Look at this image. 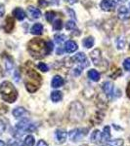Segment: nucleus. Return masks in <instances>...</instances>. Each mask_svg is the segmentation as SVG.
<instances>
[{
	"label": "nucleus",
	"instance_id": "obj_1",
	"mask_svg": "<svg viewBox=\"0 0 130 146\" xmlns=\"http://www.w3.org/2000/svg\"><path fill=\"white\" fill-rule=\"evenodd\" d=\"M25 85L27 91L30 94L35 93L40 88L42 83V78L39 73L36 72V70H34V68L28 66V63H27V67L25 69Z\"/></svg>",
	"mask_w": 130,
	"mask_h": 146
},
{
	"label": "nucleus",
	"instance_id": "obj_2",
	"mask_svg": "<svg viewBox=\"0 0 130 146\" xmlns=\"http://www.w3.org/2000/svg\"><path fill=\"white\" fill-rule=\"evenodd\" d=\"M27 51L30 54V56L34 58H42L50 54L47 42L40 38L30 40L27 44Z\"/></svg>",
	"mask_w": 130,
	"mask_h": 146
},
{
	"label": "nucleus",
	"instance_id": "obj_3",
	"mask_svg": "<svg viewBox=\"0 0 130 146\" xmlns=\"http://www.w3.org/2000/svg\"><path fill=\"white\" fill-rule=\"evenodd\" d=\"M0 95L4 101L13 103L18 98V92L13 84L9 81H4L0 85Z\"/></svg>",
	"mask_w": 130,
	"mask_h": 146
},
{
	"label": "nucleus",
	"instance_id": "obj_4",
	"mask_svg": "<svg viewBox=\"0 0 130 146\" xmlns=\"http://www.w3.org/2000/svg\"><path fill=\"white\" fill-rule=\"evenodd\" d=\"M85 115L84 107L79 101H72L68 109V118L72 123H78Z\"/></svg>",
	"mask_w": 130,
	"mask_h": 146
},
{
	"label": "nucleus",
	"instance_id": "obj_5",
	"mask_svg": "<svg viewBox=\"0 0 130 146\" xmlns=\"http://www.w3.org/2000/svg\"><path fill=\"white\" fill-rule=\"evenodd\" d=\"M36 129V127L34 123L29 122L27 119H23L21 122L16 125L15 129L12 131V135L13 136L17 138H20L27 133H31V131H34Z\"/></svg>",
	"mask_w": 130,
	"mask_h": 146
},
{
	"label": "nucleus",
	"instance_id": "obj_6",
	"mask_svg": "<svg viewBox=\"0 0 130 146\" xmlns=\"http://www.w3.org/2000/svg\"><path fill=\"white\" fill-rule=\"evenodd\" d=\"M87 133H88V129L87 128H77L72 129L68 133V137L72 142H77V141H80L82 138L85 137Z\"/></svg>",
	"mask_w": 130,
	"mask_h": 146
},
{
	"label": "nucleus",
	"instance_id": "obj_7",
	"mask_svg": "<svg viewBox=\"0 0 130 146\" xmlns=\"http://www.w3.org/2000/svg\"><path fill=\"white\" fill-rule=\"evenodd\" d=\"M70 60H72V62L78 63L79 66H81L82 68L87 67L89 65V62H88V60H87V56H86V55H85L84 53L75 54V55L72 56Z\"/></svg>",
	"mask_w": 130,
	"mask_h": 146
},
{
	"label": "nucleus",
	"instance_id": "obj_8",
	"mask_svg": "<svg viewBox=\"0 0 130 146\" xmlns=\"http://www.w3.org/2000/svg\"><path fill=\"white\" fill-rule=\"evenodd\" d=\"M90 58L91 60L93 62V63L95 65H99L100 62H102V55H101V51L99 49H95L91 52L90 54Z\"/></svg>",
	"mask_w": 130,
	"mask_h": 146
},
{
	"label": "nucleus",
	"instance_id": "obj_9",
	"mask_svg": "<svg viewBox=\"0 0 130 146\" xmlns=\"http://www.w3.org/2000/svg\"><path fill=\"white\" fill-rule=\"evenodd\" d=\"M103 91L105 93V95L107 96V98H112L113 94V84L110 81L105 82L103 84Z\"/></svg>",
	"mask_w": 130,
	"mask_h": 146
},
{
	"label": "nucleus",
	"instance_id": "obj_10",
	"mask_svg": "<svg viewBox=\"0 0 130 146\" xmlns=\"http://www.w3.org/2000/svg\"><path fill=\"white\" fill-rule=\"evenodd\" d=\"M67 136H68V133L65 129H57L56 133H55V137H56V140L58 143L62 144L66 141L67 139Z\"/></svg>",
	"mask_w": 130,
	"mask_h": 146
},
{
	"label": "nucleus",
	"instance_id": "obj_11",
	"mask_svg": "<svg viewBox=\"0 0 130 146\" xmlns=\"http://www.w3.org/2000/svg\"><path fill=\"white\" fill-rule=\"evenodd\" d=\"M2 58L4 60V63H5V68L8 72H11L13 70V67H14V60L13 58H11L10 56H8L7 54H3L2 55Z\"/></svg>",
	"mask_w": 130,
	"mask_h": 146
},
{
	"label": "nucleus",
	"instance_id": "obj_12",
	"mask_svg": "<svg viewBox=\"0 0 130 146\" xmlns=\"http://www.w3.org/2000/svg\"><path fill=\"white\" fill-rule=\"evenodd\" d=\"M117 15L120 20H128L130 18V11L128 8H126L125 6H121L119 8V12H117Z\"/></svg>",
	"mask_w": 130,
	"mask_h": 146
},
{
	"label": "nucleus",
	"instance_id": "obj_13",
	"mask_svg": "<svg viewBox=\"0 0 130 146\" xmlns=\"http://www.w3.org/2000/svg\"><path fill=\"white\" fill-rule=\"evenodd\" d=\"M115 2L113 0H102L101 2V8L106 12H111L115 9Z\"/></svg>",
	"mask_w": 130,
	"mask_h": 146
},
{
	"label": "nucleus",
	"instance_id": "obj_14",
	"mask_svg": "<svg viewBox=\"0 0 130 146\" xmlns=\"http://www.w3.org/2000/svg\"><path fill=\"white\" fill-rule=\"evenodd\" d=\"M14 27H15V22H14V19L8 16L6 18V22H5V25H4V30L7 32V33H10L12 32V30L14 29Z\"/></svg>",
	"mask_w": 130,
	"mask_h": 146
},
{
	"label": "nucleus",
	"instance_id": "obj_15",
	"mask_svg": "<svg viewBox=\"0 0 130 146\" xmlns=\"http://www.w3.org/2000/svg\"><path fill=\"white\" fill-rule=\"evenodd\" d=\"M77 48H78V46H77V44L75 43L74 41H72V40H70V41L66 42L65 44V51L67 52V53H74L75 51L77 50Z\"/></svg>",
	"mask_w": 130,
	"mask_h": 146
},
{
	"label": "nucleus",
	"instance_id": "obj_16",
	"mask_svg": "<svg viewBox=\"0 0 130 146\" xmlns=\"http://www.w3.org/2000/svg\"><path fill=\"white\" fill-rule=\"evenodd\" d=\"M27 14L30 16L31 19H38L41 16V12L38 8H35L34 6H28L27 7Z\"/></svg>",
	"mask_w": 130,
	"mask_h": 146
},
{
	"label": "nucleus",
	"instance_id": "obj_17",
	"mask_svg": "<svg viewBox=\"0 0 130 146\" xmlns=\"http://www.w3.org/2000/svg\"><path fill=\"white\" fill-rule=\"evenodd\" d=\"M64 84H65V80H64L61 76H59V75L54 76L53 79H52V82H51V86L55 89L60 88V87H62Z\"/></svg>",
	"mask_w": 130,
	"mask_h": 146
},
{
	"label": "nucleus",
	"instance_id": "obj_18",
	"mask_svg": "<svg viewBox=\"0 0 130 146\" xmlns=\"http://www.w3.org/2000/svg\"><path fill=\"white\" fill-rule=\"evenodd\" d=\"M28 113L27 110L25 109L23 107H16L15 109L13 110V115L15 118H23L25 115H27Z\"/></svg>",
	"mask_w": 130,
	"mask_h": 146
},
{
	"label": "nucleus",
	"instance_id": "obj_19",
	"mask_svg": "<svg viewBox=\"0 0 130 146\" xmlns=\"http://www.w3.org/2000/svg\"><path fill=\"white\" fill-rule=\"evenodd\" d=\"M90 140L93 143H100L102 142V133L99 129H95L93 133H91Z\"/></svg>",
	"mask_w": 130,
	"mask_h": 146
},
{
	"label": "nucleus",
	"instance_id": "obj_20",
	"mask_svg": "<svg viewBox=\"0 0 130 146\" xmlns=\"http://www.w3.org/2000/svg\"><path fill=\"white\" fill-rule=\"evenodd\" d=\"M111 139V128L109 126L104 127V131L102 133V142L108 143Z\"/></svg>",
	"mask_w": 130,
	"mask_h": 146
},
{
	"label": "nucleus",
	"instance_id": "obj_21",
	"mask_svg": "<svg viewBox=\"0 0 130 146\" xmlns=\"http://www.w3.org/2000/svg\"><path fill=\"white\" fill-rule=\"evenodd\" d=\"M13 16L19 21H23L25 18V13L22 8H15L13 10Z\"/></svg>",
	"mask_w": 130,
	"mask_h": 146
},
{
	"label": "nucleus",
	"instance_id": "obj_22",
	"mask_svg": "<svg viewBox=\"0 0 130 146\" xmlns=\"http://www.w3.org/2000/svg\"><path fill=\"white\" fill-rule=\"evenodd\" d=\"M30 32L34 35H41L42 32H43V25L39 23H35V25H32L31 29H30Z\"/></svg>",
	"mask_w": 130,
	"mask_h": 146
},
{
	"label": "nucleus",
	"instance_id": "obj_23",
	"mask_svg": "<svg viewBox=\"0 0 130 146\" xmlns=\"http://www.w3.org/2000/svg\"><path fill=\"white\" fill-rule=\"evenodd\" d=\"M88 77L92 80V81L98 82L99 80H100V73L97 71L96 69H91L88 71Z\"/></svg>",
	"mask_w": 130,
	"mask_h": 146
},
{
	"label": "nucleus",
	"instance_id": "obj_24",
	"mask_svg": "<svg viewBox=\"0 0 130 146\" xmlns=\"http://www.w3.org/2000/svg\"><path fill=\"white\" fill-rule=\"evenodd\" d=\"M63 98V94L59 91H54L51 93V100L54 102H58Z\"/></svg>",
	"mask_w": 130,
	"mask_h": 146
},
{
	"label": "nucleus",
	"instance_id": "obj_25",
	"mask_svg": "<svg viewBox=\"0 0 130 146\" xmlns=\"http://www.w3.org/2000/svg\"><path fill=\"white\" fill-rule=\"evenodd\" d=\"M82 44H83V46L85 47V48H87V49L91 48V47L94 45V39H93V37H91V36L86 37V38H85L83 41H82Z\"/></svg>",
	"mask_w": 130,
	"mask_h": 146
},
{
	"label": "nucleus",
	"instance_id": "obj_26",
	"mask_svg": "<svg viewBox=\"0 0 130 146\" xmlns=\"http://www.w3.org/2000/svg\"><path fill=\"white\" fill-rule=\"evenodd\" d=\"M110 146H123V139L121 138H117V139L110 140L108 142Z\"/></svg>",
	"mask_w": 130,
	"mask_h": 146
},
{
	"label": "nucleus",
	"instance_id": "obj_27",
	"mask_svg": "<svg viewBox=\"0 0 130 146\" xmlns=\"http://www.w3.org/2000/svg\"><path fill=\"white\" fill-rule=\"evenodd\" d=\"M54 39H55V42L58 45H61L62 43H64L66 40V36L63 34H56L55 37H54Z\"/></svg>",
	"mask_w": 130,
	"mask_h": 146
},
{
	"label": "nucleus",
	"instance_id": "obj_28",
	"mask_svg": "<svg viewBox=\"0 0 130 146\" xmlns=\"http://www.w3.org/2000/svg\"><path fill=\"white\" fill-rule=\"evenodd\" d=\"M34 143H35V140L32 135H27V137H25V146H34Z\"/></svg>",
	"mask_w": 130,
	"mask_h": 146
},
{
	"label": "nucleus",
	"instance_id": "obj_29",
	"mask_svg": "<svg viewBox=\"0 0 130 146\" xmlns=\"http://www.w3.org/2000/svg\"><path fill=\"white\" fill-rule=\"evenodd\" d=\"M56 17V13L54 11H48L45 14V18L49 23H52V21L54 20V18Z\"/></svg>",
	"mask_w": 130,
	"mask_h": 146
},
{
	"label": "nucleus",
	"instance_id": "obj_30",
	"mask_svg": "<svg viewBox=\"0 0 130 146\" xmlns=\"http://www.w3.org/2000/svg\"><path fill=\"white\" fill-rule=\"evenodd\" d=\"M53 28L55 30H61L63 28V23L61 20H56L53 23Z\"/></svg>",
	"mask_w": 130,
	"mask_h": 146
},
{
	"label": "nucleus",
	"instance_id": "obj_31",
	"mask_svg": "<svg viewBox=\"0 0 130 146\" xmlns=\"http://www.w3.org/2000/svg\"><path fill=\"white\" fill-rule=\"evenodd\" d=\"M125 43H126V41H125V38L122 36H120L119 39H117V48L119 49V50H121V49L124 48L125 46Z\"/></svg>",
	"mask_w": 130,
	"mask_h": 146
},
{
	"label": "nucleus",
	"instance_id": "obj_32",
	"mask_svg": "<svg viewBox=\"0 0 130 146\" xmlns=\"http://www.w3.org/2000/svg\"><path fill=\"white\" fill-rule=\"evenodd\" d=\"M66 28L67 30H74L76 28V25H75L74 22L72 21H68V22L66 23Z\"/></svg>",
	"mask_w": 130,
	"mask_h": 146
},
{
	"label": "nucleus",
	"instance_id": "obj_33",
	"mask_svg": "<svg viewBox=\"0 0 130 146\" xmlns=\"http://www.w3.org/2000/svg\"><path fill=\"white\" fill-rule=\"evenodd\" d=\"M37 67H38V69H39V70H41V71H43V72H47V71L49 70L48 65H47L46 63H44V62H40V63H38Z\"/></svg>",
	"mask_w": 130,
	"mask_h": 146
},
{
	"label": "nucleus",
	"instance_id": "obj_34",
	"mask_svg": "<svg viewBox=\"0 0 130 146\" xmlns=\"http://www.w3.org/2000/svg\"><path fill=\"white\" fill-rule=\"evenodd\" d=\"M123 67L125 70H127V71H130V58H127L124 60L123 62Z\"/></svg>",
	"mask_w": 130,
	"mask_h": 146
},
{
	"label": "nucleus",
	"instance_id": "obj_35",
	"mask_svg": "<svg viewBox=\"0 0 130 146\" xmlns=\"http://www.w3.org/2000/svg\"><path fill=\"white\" fill-rule=\"evenodd\" d=\"M6 129V123L4 120H0V135L5 131Z\"/></svg>",
	"mask_w": 130,
	"mask_h": 146
},
{
	"label": "nucleus",
	"instance_id": "obj_36",
	"mask_svg": "<svg viewBox=\"0 0 130 146\" xmlns=\"http://www.w3.org/2000/svg\"><path fill=\"white\" fill-rule=\"evenodd\" d=\"M7 112H8V107H7L5 104L0 103V116H1V115H4Z\"/></svg>",
	"mask_w": 130,
	"mask_h": 146
},
{
	"label": "nucleus",
	"instance_id": "obj_37",
	"mask_svg": "<svg viewBox=\"0 0 130 146\" xmlns=\"http://www.w3.org/2000/svg\"><path fill=\"white\" fill-rule=\"evenodd\" d=\"M82 68L81 66H77V67H75L74 69V76H78V75H80V73L82 72Z\"/></svg>",
	"mask_w": 130,
	"mask_h": 146
},
{
	"label": "nucleus",
	"instance_id": "obj_38",
	"mask_svg": "<svg viewBox=\"0 0 130 146\" xmlns=\"http://www.w3.org/2000/svg\"><path fill=\"white\" fill-rule=\"evenodd\" d=\"M38 5L40 7H42V8H44V7H47L49 5L48 1L47 0H38Z\"/></svg>",
	"mask_w": 130,
	"mask_h": 146
},
{
	"label": "nucleus",
	"instance_id": "obj_39",
	"mask_svg": "<svg viewBox=\"0 0 130 146\" xmlns=\"http://www.w3.org/2000/svg\"><path fill=\"white\" fill-rule=\"evenodd\" d=\"M9 146H23L21 141H11L9 142Z\"/></svg>",
	"mask_w": 130,
	"mask_h": 146
},
{
	"label": "nucleus",
	"instance_id": "obj_40",
	"mask_svg": "<svg viewBox=\"0 0 130 146\" xmlns=\"http://www.w3.org/2000/svg\"><path fill=\"white\" fill-rule=\"evenodd\" d=\"M67 12L68 14H70V16L72 17V19H76V16H75V13H74V11L72 10V9H70V8H67Z\"/></svg>",
	"mask_w": 130,
	"mask_h": 146
},
{
	"label": "nucleus",
	"instance_id": "obj_41",
	"mask_svg": "<svg viewBox=\"0 0 130 146\" xmlns=\"http://www.w3.org/2000/svg\"><path fill=\"white\" fill-rule=\"evenodd\" d=\"M4 14H5V7H4L3 4L0 3V17L4 16Z\"/></svg>",
	"mask_w": 130,
	"mask_h": 146
},
{
	"label": "nucleus",
	"instance_id": "obj_42",
	"mask_svg": "<svg viewBox=\"0 0 130 146\" xmlns=\"http://www.w3.org/2000/svg\"><path fill=\"white\" fill-rule=\"evenodd\" d=\"M20 78H21V76H20V73H19V70H16L15 71V81L19 82L20 81Z\"/></svg>",
	"mask_w": 130,
	"mask_h": 146
},
{
	"label": "nucleus",
	"instance_id": "obj_43",
	"mask_svg": "<svg viewBox=\"0 0 130 146\" xmlns=\"http://www.w3.org/2000/svg\"><path fill=\"white\" fill-rule=\"evenodd\" d=\"M36 146H48V145H47V143L44 140H39Z\"/></svg>",
	"mask_w": 130,
	"mask_h": 146
},
{
	"label": "nucleus",
	"instance_id": "obj_44",
	"mask_svg": "<svg viewBox=\"0 0 130 146\" xmlns=\"http://www.w3.org/2000/svg\"><path fill=\"white\" fill-rule=\"evenodd\" d=\"M126 95L130 98V82L128 83V86H127V88H126Z\"/></svg>",
	"mask_w": 130,
	"mask_h": 146
},
{
	"label": "nucleus",
	"instance_id": "obj_45",
	"mask_svg": "<svg viewBox=\"0 0 130 146\" xmlns=\"http://www.w3.org/2000/svg\"><path fill=\"white\" fill-rule=\"evenodd\" d=\"M65 1H66V2H68V4H72H72H75V3H76L77 0H65Z\"/></svg>",
	"mask_w": 130,
	"mask_h": 146
},
{
	"label": "nucleus",
	"instance_id": "obj_46",
	"mask_svg": "<svg viewBox=\"0 0 130 146\" xmlns=\"http://www.w3.org/2000/svg\"><path fill=\"white\" fill-rule=\"evenodd\" d=\"M62 54H63L62 48H61V47H59V48L57 49V55H62Z\"/></svg>",
	"mask_w": 130,
	"mask_h": 146
},
{
	"label": "nucleus",
	"instance_id": "obj_47",
	"mask_svg": "<svg viewBox=\"0 0 130 146\" xmlns=\"http://www.w3.org/2000/svg\"><path fill=\"white\" fill-rule=\"evenodd\" d=\"M0 146H5V143H4L2 140H0Z\"/></svg>",
	"mask_w": 130,
	"mask_h": 146
},
{
	"label": "nucleus",
	"instance_id": "obj_48",
	"mask_svg": "<svg viewBox=\"0 0 130 146\" xmlns=\"http://www.w3.org/2000/svg\"><path fill=\"white\" fill-rule=\"evenodd\" d=\"M53 3L57 5V4H59V1H58V0H53Z\"/></svg>",
	"mask_w": 130,
	"mask_h": 146
},
{
	"label": "nucleus",
	"instance_id": "obj_49",
	"mask_svg": "<svg viewBox=\"0 0 130 146\" xmlns=\"http://www.w3.org/2000/svg\"><path fill=\"white\" fill-rule=\"evenodd\" d=\"M117 2H119V3H121V2H125L126 0H115Z\"/></svg>",
	"mask_w": 130,
	"mask_h": 146
},
{
	"label": "nucleus",
	"instance_id": "obj_50",
	"mask_svg": "<svg viewBox=\"0 0 130 146\" xmlns=\"http://www.w3.org/2000/svg\"><path fill=\"white\" fill-rule=\"evenodd\" d=\"M2 76V70H1V68H0V77Z\"/></svg>",
	"mask_w": 130,
	"mask_h": 146
},
{
	"label": "nucleus",
	"instance_id": "obj_51",
	"mask_svg": "<svg viewBox=\"0 0 130 146\" xmlns=\"http://www.w3.org/2000/svg\"><path fill=\"white\" fill-rule=\"evenodd\" d=\"M129 7H130V3H129Z\"/></svg>",
	"mask_w": 130,
	"mask_h": 146
}]
</instances>
